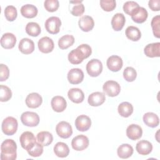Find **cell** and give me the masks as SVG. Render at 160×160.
I'll list each match as a JSON object with an SVG mask.
<instances>
[{
    "label": "cell",
    "mask_w": 160,
    "mask_h": 160,
    "mask_svg": "<svg viewBox=\"0 0 160 160\" xmlns=\"http://www.w3.org/2000/svg\"><path fill=\"white\" fill-rule=\"evenodd\" d=\"M91 53L92 49L90 46L87 44H82L68 54V60L72 64H79L84 59L89 57Z\"/></svg>",
    "instance_id": "6da1fadb"
},
{
    "label": "cell",
    "mask_w": 160,
    "mask_h": 160,
    "mask_svg": "<svg viewBox=\"0 0 160 160\" xmlns=\"http://www.w3.org/2000/svg\"><path fill=\"white\" fill-rule=\"evenodd\" d=\"M17 144L11 139L4 140L1 145V159L15 160L17 158Z\"/></svg>",
    "instance_id": "7a4b0ae2"
},
{
    "label": "cell",
    "mask_w": 160,
    "mask_h": 160,
    "mask_svg": "<svg viewBox=\"0 0 160 160\" xmlns=\"http://www.w3.org/2000/svg\"><path fill=\"white\" fill-rule=\"evenodd\" d=\"M18 123L16 118L12 116L6 118L2 122L1 129L2 132L7 136H12L14 134L18 129Z\"/></svg>",
    "instance_id": "3957f363"
},
{
    "label": "cell",
    "mask_w": 160,
    "mask_h": 160,
    "mask_svg": "<svg viewBox=\"0 0 160 160\" xmlns=\"http://www.w3.org/2000/svg\"><path fill=\"white\" fill-rule=\"evenodd\" d=\"M21 121L26 126L35 127L39 123V117L36 112L26 111L21 114Z\"/></svg>",
    "instance_id": "277c9868"
},
{
    "label": "cell",
    "mask_w": 160,
    "mask_h": 160,
    "mask_svg": "<svg viewBox=\"0 0 160 160\" xmlns=\"http://www.w3.org/2000/svg\"><path fill=\"white\" fill-rule=\"evenodd\" d=\"M21 147L26 151L31 149L36 142V139L34 134L30 131H25L21 134L19 138Z\"/></svg>",
    "instance_id": "5b68a950"
},
{
    "label": "cell",
    "mask_w": 160,
    "mask_h": 160,
    "mask_svg": "<svg viewBox=\"0 0 160 160\" xmlns=\"http://www.w3.org/2000/svg\"><path fill=\"white\" fill-rule=\"evenodd\" d=\"M88 74L91 77H97L102 72V64L98 59H92L86 65Z\"/></svg>",
    "instance_id": "8992f818"
},
{
    "label": "cell",
    "mask_w": 160,
    "mask_h": 160,
    "mask_svg": "<svg viewBox=\"0 0 160 160\" xmlns=\"http://www.w3.org/2000/svg\"><path fill=\"white\" fill-rule=\"evenodd\" d=\"M102 90L104 94L108 96L115 97L120 93L121 86L118 82L109 80L103 84Z\"/></svg>",
    "instance_id": "52a82bcc"
},
{
    "label": "cell",
    "mask_w": 160,
    "mask_h": 160,
    "mask_svg": "<svg viewBox=\"0 0 160 160\" xmlns=\"http://www.w3.org/2000/svg\"><path fill=\"white\" fill-rule=\"evenodd\" d=\"M45 28L46 31L52 34H58L59 32L61 26V21L58 17L52 16L49 18L45 22Z\"/></svg>",
    "instance_id": "ba28073f"
},
{
    "label": "cell",
    "mask_w": 160,
    "mask_h": 160,
    "mask_svg": "<svg viewBox=\"0 0 160 160\" xmlns=\"http://www.w3.org/2000/svg\"><path fill=\"white\" fill-rule=\"evenodd\" d=\"M57 134L61 138H69L72 134V129L71 124L66 121L59 122L56 127Z\"/></svg>",
    "instance_id": "9c48e42d"
},
{
    "label": "cell",
    "mask_w": 160,
    "mask_h": 160,
    "mask_svg": "<svg viewBox=\"0 0 160 160\" xmlns=\"http://www.w3.org/2000/svg\"><path fill=\"white\" fill-rule=\"evenodd\" d=\"M89 139L87 136L83 134L78 135L74 137L71 141V146L72 149L77 151H83L89 146Z\"/></svg>",
    "instance_id": "30bf717a"
},
{
    "label": "cell",
    "mask_w": 160,
    "mask_h": 160,
    "mask_svg": "<svg viewBox=\"0 0 160 160\" xmlns=\"http://www.w3.org/2000/svg\"><path fill=\"white\" fill-rule=\"evenodd\" d=\"M74 123L75 126L78 131L84 132L90 128L91 126V120L89 116L82 114L76 118Z\"/></svg>",
    "instance_id": "8fae6325"
},
{
    "label": "cell",
    "mask_w": 160,
    "mask_h": 160,
    "mask_svg": "<svg viewBox=\"0 0 160 160\" xmlns=\"http://www.w3.org/2000/svg\"><path fill=\"white\" fill-rule=\"evenodd\" d=\"M68 80L72 84H78L84 79V72L79 68H72L68 73Z\"/></svg>",
    "instance_id": "7c38bea8"
},
{
    "label": "cell",
    "mask_w": 160,
    "mask_h": 160,
    "mask_svg": "<svg viewBox=\"0 0 160 160\" xmlns=\"http://www.w3.org/2000/svg\"><path fill=\"white\" fill-rule=\"evenodd\" d=\"M108 68L112 72L119 71L123 66L122 58L116 55H113L108 58L106 61Z\"/></svg>",
    "instance_id": "4fadbf2b"
},
{
    "label": "cell",
    "mask_w": 160,
    "mask_h": 160,
    "mask_svg": "<svg viewBox=\"0 0 160 160\" xmlns=\"http://www.w3.org/2000/svg\"><path fill=\"white\" fill-rule=\"evenodd\" d=\"M38 46L39 51L43 53L51 52L54 47L52 39L48 36L41 38L38 42Z\"/></svg>",
    "instance_id": "5bb4252c"
},
{
    "label": "cell",
    "mask_w": 160,
    "mask_h": 160,
    "mask_svg": "<svg viewBox=\"0 0 160 160\" xmlns=\"http://www.w3.org/2000/svg\"><path fill=\"white\" fill-rule=\"evenodd\" d=\"M25 102L28 108L34 109L39 108L41 105L42 102V98L38 93L32 92L27 96Z\"/></svg>",
    "instance_id": "9a60e30c"
},
{
    "label": "cell",
    "mask_w": 160,
    "mask_h": 160,
    "mask_svg": "<svg viewBox=\"0 0 160 160\" xmlns=\"http://www.w3.org/2000/svg\"><path fill=\"white\" fill-rule=\"evenodd\" d=\"M142 134V129L141 127L138 124H130L126 129V135L128 138L131 140L135 141L140 139Z\"/></svg>",
    "instance_id": "2e32d148"
},
{
    "label": "cell",
    "mask_w": 160,
    "mask_h": 160,
    "mask_svg": "<svg viewBox=\"0 0 160 160\" xmlns=\"http://www.w3.org/2000/svg\"><path fill=\"white\" fill-rule=\"evenodd\" d=\"M52 109L57 112H61L65 110L67 106L66 99L61 96H56L53 97L51 101Z\"/></svg>",
    "instance_id": "e0dca14e"
},
{
    "label": "cell",
    "mask_w": 160,
    "mask_h": 160,
    "mask_svg": "<svg viewBox=\"0 0 160 160\" xmlns=\"http://www.w3.org/2000/svg\"><path fill=\"white\" fill-rule=\"evenodd\" d=\"M106 100L105 94L101 92H94L91 93L88 99L89 104L91 106H99L102 105Z\"/></svg>",
    "instance_id": "ac0fdd59"
},
{
    "label": "cell",
    "mask_w": 160,
    "mask_h": 160,
    "mask_svg": "<svg viewBox=\"0 0 160 160\" xmlns=\"http://www.w3.org/2000/svg\"><path fill=\"white\" fill-rule=\"evenodd\" d=\"M19 51L24 54H29L34 50V43L29 38H22L18 45Z\"/></svg>",
    "instance_id": "d6986e66"
},
{
    "label": "cell",
    "mask_w": 160,
    "mask_h": 160,
    "mask_svg": "<svg viewBox=\"0 0 160 160\" xmlns=\"http://www.w3.org/2000/svg\"><path fill=\"white\" fill-rule=\"evenodd\" d=\"M16 42V38L14 34L11 32L4 33L1 38V45L4 49H12Z\"/></svg>",
    "instance_id": "ffe728a7"
},
{
    "label": "cell",
    "mask_w": 160,
    "mask_h": 160,
    "mask_svg": "<svg viewBox=\"0 0 160 160\" xmlns=\"http://www.w3.org/2000/svg\"><path fill=\"white\" fill-rule=\"evenodd\" d=\"M145 55L149 58H155L160 56V42H154L148 44L144 49Z\"/></svg>",
    "instance_id": "44dd1931"
},
{
    "label": "cell",
    "mask_w": 160,
    "mask_h": 160,
    "mask_svg": "<svg viewBox=\"0 0 160 160\" xmlns=\"http://www.w3.org/2000/svg\"><path fill=\"white\" fill-rule=\"evenodd\" d=\"M78 25L82 31L89 32L93 29L94 22L92 17L89 16H84L79 19Z\"/></svg>",
    "instance_id": "7402d4cb"
},
{
    "label": "cell",
    "mask_w": 160,
    "mask_h": 160,
    "mask_svg": "<svg viewBox=\"0 0 160 160\" xmlns=\"http://www.w3.org/2000/svg\"><path fill=\"white\" fill-rule=\"evenodd\" d=\"M69 99L76 104L82 102L84 99V94L83 91L79 88H71L68 92Z\"/></svg>",
    "instance_id": "603a6c76"
},
{
    "label": "cell",
    "mask_w": 160,
    "mask_h": 160,
    "mask_svg": "<svg viewBox=\"0 0 160 160\" xmlns=\"http://www.w3.org/2000/svg\"><path fill=\"white\" fill-rule=\"evenodd\" d=\"M126 22V18L123 14L116 13L111 19V26L112 29L116 31H121Z\"/></svg>",
    "instance_id": "cb8c5ba5"
},
{
    "label": "cell",
    "mask_w": 160,
    "mask_h": 160,
    "mask_svg": "<svg viewBox=\"0 0 160 160\" xmlns=\"http://www.w3.org/2000/svg\"><path fill=\"white\" fill-rule=\"evenodd\" d=\"M136 149L141 155H148L152 150V145L148 141L141 140L136 144Z\"/></svg>",
    "instance_id": "d4e9b609"
},
{
    "label": "cell",
    "mask_w": 160,
    "mask_h": 160,
    "mask_svg": "<svg viewBox=\"0 0 160 160\" xmlns=\"http://www.w3.org/2000/svg\"><path fill=\"white\" fill-rule=\"evenodd\" d=\"M144 124L150 128H156L159 124V119L158 115L152 112H148L144 114L142 118Z\"/></svg>",
    "instance_id": "484cf974"
},
{
    "label": "cell",
    "mask_w": 160,
    "mask_h": 160,
    "mask_svg": "<svg viewBox=\"0 0 160 160\" xmlns=\"http://www.w3.org/2000/svg\"><path fill=\"white\" fill-rule=\"evenodd\" d=\"M148 13L147 10L145 8L139 6L131 16V19L134 22L140 24L145 22L148 18Z\"/></svg>",
    "instance_id": "4316f807"
},
{
    "label": "cell",
    "mask_w": 160,
    "mask_h": 160,
    "mask_svg": "<svg viewBox=\"0 0 160 160\" xmlns=\"http://www.w3.org/2000/svg\"><path fill=\"white\" fill-rule=\"evenodd\" d=\"M38 12V8L32 4H26L21 7V13L23 17L26 18H35Z\"/></svg>",
    "instance_id": "83f0119b"
},
{
    "label": "cell",
    "mask_w": 160,
    "mask_h": 160,
    "mask_svg": "<svg viewBox=\"0 0 160 160\" xmlns=\"http://www.w3.org/2000/svg\"><path fill=\"white\" fill-rule=\"evenodd\" d=\"M54 152L59 158H66L69 155V149L66 143L58 142L54 147Z\"/></svg>",
    "instance_id": "f1b7e54d"
},
{
    "label": "cell",
    "mask_w": 160,
    "mask_h": 160,
    "mask_svg": "<svg viewBox=\"0 0 160 160\" xmlns=\"http://www.w3.org/2000/svg\"><path fill=\"white\" fill-rule=\"evenodd\" d=\"M133 151V148L131 145L128 144H122L118 147L117 154L120 158L127 159L132 156Z\"/></svg>",
    "instance_id": "f546056e"
},
{
    "label": "cell",
    "mask_w": 160,
    "mask_h": 160,
    "mask_svg": "<svg viewBox=\"0 0 160 160\" xmlns=\"http://www.w3.org/2000/svg\"><path fill=\"white\" fill-rule=\"evenodd\" d=\"M36 140L43 146H47L52 143L53 136L52 134L48 131H41L37 134Z\"/></svg>",
    "instance_id": "4dcf8cb0"
},
{
    "label": "cell",
    "mask_w": 160,
    "mask_h": 160,
    "mask_svg": "<svg viewBox=\"0 0 160 160\" xmlns=\"http://www.w3.org/2000/svg\"><path fill=\"white\" fill-rule=\"evenodd\" d=\"M118 111L122 117L128 118L133 112V106L128 102H122L118 106Z\"/></svg>",
    "instance_id": "1f68e13d"
},
{
    "label": "cell",
    "mask_w": 160,
    "mask_h": 160,
    "mask_svg": "<svg viewBox=\"0 0 160 160\" xmlns=\"http://www.w3.org/2000/svg\"><path fill=\"white\" fill-rule=\"evenodd\" d=\"M125 34L126 37L132 41H138L141 37V32L139 28L133 26H128L126 29Z\"/></svg>",
    "instance_id": "d6a6232c"
},
{
    "label": "cell",
    "mask_w": 160,
    "mask_h": 160,
    "mask_svg": "<svg viewBox=\"0 0 160 160\" xmlns=\"http://www.w3.org/2000/svg\"><path fill=\"white\" fill-rule=\"evenodd\" d=\"M74 42V38L72 35L66 34L62 36L58 41V46L61 49H66Z\"/></svg>",
    "instance_id": "836d02e7"
},
{
    "label": "cell",
    "mask_w": 160,
    "mask_h": 160,
    "mask_svg": "<svg viewBox=\"0 0 160 160\" xmlns=\"http://www.w3.org/2000/svg\"><path fill=\"white\" fill-rule=\"evenodd\" d=\"M26 32L29 36L36 37L40 34L41 30L40 26L37 22H30L26 26Z\"/></svg>",
    "instance_id": "e575fe53"
},
{
    "label": "cell",
    "mask_w": 160,
    "mask_h": 160,
    "mask_svg": "<svg viewBox=\"0 0 160 160\" xmlns=\"http://www.w3.org/2000/svg\"><path fill=\"white\" fill-rule=\"evenodd\" d=\"M82 1H70V3L75 4L72 6L71 10V13L74 16H80L84 12V6L82 4Z\"/></svg>",
    "instance_id": "d590c367"
},
{
    "label": "cell",
    "mask_w": 160,
    "mask_h": 160,
    "mask_svg": "<svg viewBox=\"0 0 160 160\" xmlns=\"http://www.w3.org/2000/svg\"><path fill=\"white\" fill-rule=\"evenodd\" d=\"M139 7V6L137 2L135 1H130L126 2L123 5L122 8L125 13L131 16Z\"/></svg>",
    "instance_id": "8d00e7d4"
},
{
    "label": "cell",
    "mask_w": 160,
    "mask_h": 160,
    "mask_svg": "<svg viewBox=\"0 0 160 160\" xmlns=\"http://www.w3.org/2000/svg\"><path fill=\"white\" fill-rule=\"evenodd\" d=\"M16 8L13 6H8L4 9V16L8 21H14L17 18Z\"/></svg>",
    "instance_id": "74e56055"
},
{
    "label": "cell",
    "mask_w": 160,
    "mask_h": 160,
    "mask_svg": "<svg viewBox=\"0 0 160 160\" xmlns=\"http://www.w3.org/2000/svg\"><path fill=\"white\" fill-rule=\"evenodd\" d=\"M12 97V92L10 88L4 85L0 86V101L6 102Z\"/></svg>",
    "instance_id": "f35d334b"
},
{
    "label": "cell",
    "mask_w": 160,
    "mask_h": 160,
    "mask_svg": "<svg viewBox=\"0 0 160 160\" xmlns=\"http://www.w3.org/2000/svg\"><path fill=\"white\" fill-rule=\"evenodd\" d=\"M123 77L126 81L132 82L137 77L136 71L132 67H127L123 71Z\"/></svg>",
    "instance_id": "ab89813d"
},
{
    "label": "cell",
    "mask_w": 160,
    "mask_h": 160,
    "mask_svg": "<svg viewBox=\"0 0 160 160\" xmlns=\"http://www.w3.org/2000/svg\"><path fill=\"white\" fill-rule=\"evenodd\" d=\"M151 25L152 29L154 36L157 38H160V16L159 15H157L152 19Z\"/></svg>",
    "instance_id": "60d3db41"
},
{
    "label": "cell",
    "mask_w": 160,
    "mask_h": 160,
    "mask_svg": "<svg viewBox=\"0 0 160 160\" xmlns=\"http://www.w3.org/2000/svg\"><path fill=\"white\" fill-rule=\"evenodd\" d=\"M27 151L28 153L32 157H39L43 152V146L37 141L34 146Z\"/></svg>",
    "instance_id": "b9f144b4"
},
{
    "label": "cell",
    "mask_w": 160,
    "mask_h": 160,
    "mask_svg": "<svg viewBox=\"0 0 160 160\" xmlns=\"http://www.w3.org/2000/svg\"><path fill=\"white\" fill-rule=\"evenodd\" d=\"M100 6L104 11L109 12L113 11L115 9L116 6V2L114 0H101Z\"/></svg>",
    "instance_id": "7bdbcfd3"
},
{
    "label": "cell",
    "mask_w": 160,
    "mask_h": 160,
    "mask_svg": "<svg viewBox=\"0 0 160 160\" xmlns=\"http://www.w3.org/2000/svg\"><path fill=\"white\" fill-rule=\"evenodd\" d=\"M59 6L58 0H46L44 2V6L48 12H54L58 10Z\"/></svg>",
    "instance_id": "ee69618b"
},
{
    "label": "cell",
    "mask_w": 160,
    "mask_h": 160,
    "mask_svg": "<svg viewBox=\"0 0 160 160\" xmlns=\"http://www.w3.org/2000/svg\"><path fill=\"white\" fill-rule=\"evenodd\" d=\"M9 76V70L8 67L4 64H0V81L2 82L8 79Z\"/></svg>",
    "instance_id": "f6af8a7d"
},
{
    "label": "cell",
    "mask_w": 160,
    "mask_h": 160,
    "mask_svg": "<svg viewBox=\"0 0 160 160\" xmlns=\"http://www.w3.org/2000/svg\"><path fill=\"white\" fill-rule=\"evenodd\" d=\"M160 0H150L148 2L149 8L153 11H159L160 8Z\"/></svg>",
    "instance_id": "bcb514c9"
}]
</instances>
